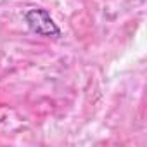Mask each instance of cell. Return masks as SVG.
I'll return each mask as SVG.
<instances>
[{
    "mask_svg": "<svg viewBox=\"0 0 147 147\" xmlns=\"http://www.w3.org/2000/svg\"><path fill=\"white\" fill-rule=\"evenodd\" d=\"M24 21H26L28 28L40 36H49V38L61 36V28L55 24V21L52 19L50 12L47 9H30L24 14Z\"/></svg>",
    "mask_w": 147,
    "mask_h": 147,
    "instance_id": "6da1fadb",
    "label": "cell"
}]
</instances>
